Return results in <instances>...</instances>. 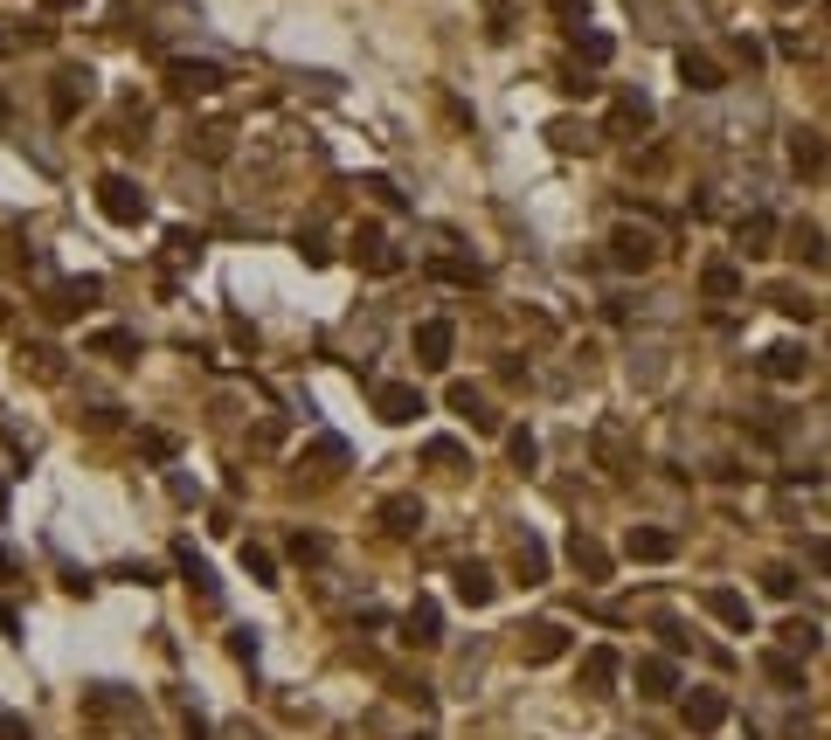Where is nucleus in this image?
I'll use <instances>...</instances> for the list:
<instances>
[{"instance_id":"42","label":"nucleus","mask_w":831,"mask_h":740,"mask_svg":"<svg viewBox=\"0 0 831 740\" xmlns=\"http://www.w3.org/2000/svg\"><path fill=\"white\" fill-rule=\"evenodd\" d=\"M14 42H22V35H14V28H0V55H8V49H14Z\"/></svg>"},{"instance_id":"7","label":"nucleus","mask_w":831,"mask_h":740,"mask_svg":"<svg viewBox=\"0 0 831 740\" xmlns=\"http://www.w3.org/2000/svg\"><path fill=\"white\" fill-rule=\"evenodd\" d=\"M374 409H382V423H416V415H423V394L402 388V381H382L374 388Z\"/></svg>"},{"instance_id":"23","label":"nucleus","mask_w":831,"mask_h":740,"mask_svg":"<svg viewBox=\"0 0 831 740\" xmlns=\"http://www.w3.org/2000/svg\"><path fill=\"white\" fill-rule=\"evenodd\" d=\"M181 575H187V588H201V602H215V595H222L215 575H208V561L195 554V547H181Z\"/></svg>"},{"instance_id":"12","label":"nucleus","mask_w":831,"mask_h":740,"mask_svg":"<svg viewBox=\"0 0 831 740\" xmlns=\"http://www.w3.org/2000/svg\"><path fill=\"white\" fill-rule=\"evenodd\" d=\"M402 637L416 643V651H430V643L444 637V616H437V602H416V610L402 616Z\"/></svg>"},{"instance_id":"2","label":"nucleus","mask_w":831,"mask_h":740,"mask_svg":"<svg viewBox=\"0 0 831 740\" xmlns=\"http://www.w3.org/2000/svg\"><path fill=\"white\" fill-rule=\"evenodd\" d=\"M166 90H174V98H208V90H222V63L181 55V63H166Z\"/></svg>"},{"instance_id":"6","label":"nucleus","mask_w":831,"mask_h":740,"mask_svg":"<svg viewBox=\"0 0 831 740\" xmlns=\"http://www.w3.org/2000/svg\"><path fill=\"white\" fill-rule=\"evenodd\" d=\"M672 547H679V540L666 534V526H631V534H623V554L645 561V567H652V561H672Z\"/></svg>"},{"instance_id":"28","label":"nucleus","mask_w":831,"mask_h":740,"mask_svg":"<svg viewBox=\"0 0 831 740\" xmlns=\"http://www.w3.org/2000/svg\"><path fill=\"white\" fill-rule=\"evenodd\" d=\"M783 643H790V657H797V651L810 657V651H818V623H810V616H790V623H783Z\"/></svg>"},{"instance_id":"45","label":"nucleus","mask_w":831,"mask_h":740,"mask_svg":"<svg viewBox=\"0 0 831 740\" xmlns=\"http://www.w3.org/2000/svg\"><path fill=\"white\" fill-rule=\"evenodd\" d=\"M409 740H430V733H409Z\"/></svg>"},{"instance_id":"24","label":"nucleus","mask_w":831,"mask_h":740,"mask_svg":"<svg viewBox=\"0 0 831 740\" xmlns=\"http://www.w3.org/2000/svg\"><path fill=\"white\" fill-rule=\"evenodd\" d=\"M90 353H104V360H119V367H125V360H139V339L111 326V333H98V339H90Z\"/></svg>"},{"instance_id":"17","label":"nucleus","mask_w":831,"mask_h":740,"mask_svg":"<svg viewBox=\"0 0 831 740\" xmlns=\"http://www.w3.org/2000/svg\"><path fill=\"white\" fill-rule=\"evenodd\" d=\"M450 409H458V415H464V423H471V429H499V415H493V409H485V394H479V388H471V381H458V388H450Z\"/></svg>"},{"instance_id":"4","label":"nucleus","mask_w":831,"mask_h":740,"mask_svg":"<svg viewBox=\"0 0 831 740\" xmlns=\"http://www.w3.org/2000/svg\"><path fill=\"white\" fill-rule=\"evenodd\" d=\"M354 256H361L374 277H395V271H402V250H395V242H388L382 229H374V222H368L361 236H354Z\"/></svg>"},{"instance_id":"25","label":"nucleus","mask_w":831,"mask_h":740,"mask_svg":"<svg viewBox=\"0 0 831 740\" xmlns=\"http://www.w3.org/2000/svg\"><path fill=\"white\" fill-rule=\"evenodd\" d=\"M790 242H797V256L810 263V271H824V263H831V250H824V236L810 229V222H804V229H790Z\"/></svg>"},{"instance_id":"38","label":"nucleus","mask_w":831,"mask_h":740,"mask_svg":"<svg viewBox=\"0 0 831 740\" xmlns=\"http://www.w3.org/2000/svg\"><path fill=\"white\" fill-rule=\"evenodd\" d=\"M292 554H298V561H326V540H312V534H298V540H292Z\"/></svg>"},{"instance_id":"29","label":"nucleus","mask_w":831,"mask_h":740,"mask_svg":"<svg viewBox=\"0 0 831 740\" xmlns=\"http://www.w3.org/2000/svg\"><path fill=\"white\" fill-rule=\"evenodd\" d=\"M243 575L271 588V581H277V567H271V554H263V547H250V540H243Z\"/></svg>"},{"instance_id":"27","label":"nucleus","mask_w":831,"mask_h":740,"mask_svg":"<svg viewBox=\"0 0 831 740\" xmlns=\"http://www.w3.org/2000/svg\"><path fill=\"white\" fill-rule=\"evenodd\" d=\"M790 160H797L804 174H818V166H824V139H818V131H797V139H790Z\"/></svg>"},{"instance_id":"31","label":"nucleus","mask_w":831,"mask_h":740,"mask_svg":"<svg viewBox=\"0 0 831 740\" xmlns=\"http://www.w3.org/2000/svg\"><path fill=\"white\" fill-rule=\"evenodd\" d=\"M22 367H35L42 381H55V374H63V360H55V347H22Z\"/></svg>"},{"instance_id":"8","label":"nucleus","mask_w":831,"mask_h":740,"mask_svg":"<svg viewBox=\"0 0 831 740\" xmlns=\"http://www.w3.org/2000/svg\"><path fill=\"white\" fill-rule=\"evenodd\" d=\"M450 318H423V326H416V360H423V367H444L450 360Z\"/></svg>"},{"instance_id":"19","label":"nucleus","mask_w":831,"mask_h":740,"mask_svg":"<svg viewBox=\"0 0 831 740\" xmlns=\"http://www.w3.org/2000/svg\"><path fill=\"white\" fill-rule=\"evenodd\" d=\"M762 374H769V381H804V347H790V339H783V347H769Z\"/></svg>"},{"instance_id":"35","label":"nucleus","mask_w":831,"mask_h":740,"mask_svg":"<svg viewBox=\"0 0 831 740\" xmlns=\"http://www.w3.org/2000/svg\"><path fill=\"white\" fill-rule=\"evenodd\" d=\"M520 581H547V554H541V547H534V540H526V547H520Z\"/></svg>"},{"instance_id":"3","label":"nucleus","mask_w":831,"mask_h":740,"mask_svg":"<svg viewBox=\"0 0 831 740\" xmlns=\"http://www.w3.org/2000/svg\"><path fill=\"white\" fill-rule=\"evenodd\" d=\"M652 256H658L652 229H631V222H623V229L610 236V263H617V271H652Z\"/></svg>"},{"instance_id":"11","label":"nucleus","mask_w":831,"mask_h":740,"mask_svg":"<svg viewBox=\"0 0 831 740\" xmlns=\"http://www.w3.org/2000/svg\"><path fill=\"white\" fill-rule=\"evenodd\" d=\"M734 242H742V256H769V250H777V215H762V208H755L742 229H734Z\"/></svg>"},{"instance_id":"43","label":"nucleus","mask_w":831,"mask_h":740,"mask_svg":"<svg viewBox=\"0 0 831 740\" xmlns=\"http://www.w3.org/2000/svg\"><path fill=\"white\" fill-rule=\"evenodd\" d=\"M42 8H49V14H63V8H77V0H42Z\"/></svg>"},{"instance_id":"36","label":"nucleus","mask_w":831,"mask_h":740,"mask_svg":"<svg viewBox=\"0 0 831 740\" xmlns=\"http://www.w3.org/2000/svg\"><path fill=\"white\" fill-rule=\"evenodd\" d=\"M769 298H777V305H783L790 318H810V298H804V291H790V284H783V291H769Z\"/></svg>"},{"instance_id":"32","label":"nucleus","mask_w":831,"mask_h":740,"mask_svg":"<svg viewBox=\"0 0 831 740\" xmlns=\"http://www.w3.org/2000/svg\"><path fill=\"white\" fill-rule=\"evenodd\" d=\"M575 55H582V63H610V35H575Z\"/></svg>"},{"instance_id":"26","label":"nucleus","mask_w":831,"mask_h":740,"mask_svg":"<svg viewBox=\"0 0 831 740\" xmlns=\"http://www.w3.org/2000/svg\"><path fill=\"white\" fill-rule=\"evenodd\" d=\"M98 298H104V277H70V284H63V312L98 305Z\"/></svg>"},{"instance_id":"9","label":"nucleus","mask_w":831,"mask_h":740,"mask_svg":"<svg viewBox=\"0 0 831 740\" xmlns=\"http://www.w3.org/2000/svg\"><path fill=\"white\" fill-rule=\"evenodd\" d=\"M707 616L714 623H728V630H755V616H748V595H734V588H707Z\"/></svg>"},{"instance_id":"37","label":"nucleus","mask_w":831,"mask_h":740,"mask_svg":"<svg viewBox=\"0 0 831 740\" xmlns=\"http://www.w3.org/2000/svg\"><path fill=\"white\" fill-rule=\"evenodd\" d=\"M139 450H146V457H174V436H160V429H146V436H139Z\"/></svg>"},{"instance_id":"10","label":"nucleus","mask_w":831,"mask_h":740,"mask_svg":"<svg viewBox=\"0 0 831 740\" xmlns=\"http://www.w3.org/2000/svg\"><path fill=\"white\" fill-rule=\"evenodd\" d=\"M98 90V77L90 70H55V118H77V104Z\"/></svg>"},{"instance_id":"5","label":"nucleus","mask_w":831,"mask_h":740,"mask_svg":"<svg viewBox=\"0 0 831 740\" xmlns=\"http://www.w3.org/2000/svg\"><path fill=\"white\" fill-rule=\"evenodd\" d=\"M679 713H686V727H693V733H714V727L728 719V699L714 692V686H693V692H686V706H679Z\"/></svg>"},{"instance_id":"13","label":"nucleus","mask_w":831,"mask_h":740,"mask_svg":"<svg viewBox=\"0 0 831 740\" xmlns=\"http://www.w3.org/2000/svg\"><path fill=\"white\" fill-rule=\"evenodd\" d=\"M520 651H526V664H555L569 651V630H561V623H534V637H526Z\"/></svg>"},{"instance_id":"18","label":"nucleus","mask_w":831,"mask_h":740,"mask_svg":"<svg viewBox=\"0 0 831 740\" xmlns=\"http://www.w3.org/2000/svg\"><path fill=\"white\" fill-rule=\"evenodd\" d=\"M458 602H471V610H485V602H493V567L464 561V567H458Z\"/></svg>"},{"instance_id":"16","label":"nucleus","mask_w":831,"mask_h":740,"mask_svg":"<svg viewBox=\"0 0 831 740\" xmlns=\"http://www.w3.org/2000/svg\"><path fill=\"white\" fill-rule=\"evenodd\" d=\"M582 686H590V692H610L617 686V651H610V643L582 651Z\"/></svg>"},{"instance_id":"34","label":"nucleus","mask_w":831,"mask_h":740,"mask_svg":"<svg viewBox=\"0 0 831 740\" xmlns=\"http://www.w3.org/2000/svg\"><path fill=\"white\" fill-rule=\"evenodd\" d=\"M762 588L777 602H790V595H797V575H790V567H762Z\"/></svg>"},{"instance_id":"40","label":"nucleus","mask_w":831,"mask_h":740,"mask_svg":"<svg viewBox=\"0 0 831 740\" xmlns=\"http://www.w3.org/2000/svg\"><path fill=\"white\" fill-rule=\"evenodd\" d=\"M0 740H35V733H28V727H22L14 713H0Z\"/></svg>"},{"instance_id":"14","label":"nucleus","mask_w":831,"mask_h":740,"mask_svg":"<svg viewBox=\"0 0 831 740\" xmlns=\"http://www.w3.org/2000/svg\"><path fill=\"white\" fill-rule=\"evenodd\" d=\"M672 686H679L672 657H637V692L645 699H672Z\"/></svg>"},{"instance_id":"33","label":"nucleus","mask_w":831,"mask_h":740,"mask_svg":"<svg viewBox=\"0 0 831 740\" xmlns=\"http://www.w3.org/2000/svg\"><path fill=\"white\" fill-rule=\"evenodd\" d=\"M506 450H513V464H520V471H534V457H541V450H534V436H526V429H506Z\"/></svg>"},{"instance_id":"15","label":"nucleus","mask_w":831,"mask_h":740,"mask_svg":"<svg viewBox=\"0 0 831 740\" xmlns=\"http://www.w3.org/2000/svg\"><path fill=\"white\" fill-rule=\"evenodd\" d=\"M569 561L582 567V581H610V554H603L590 534H569Z\"/></svg>"},{"instance_id":"44","label":"nucleus","mask_w":831,"mask_h":740,"mask_svg":"<svg viewBox=\"0 0 831 740\" xmlns=\"http://www.w3.org/2000/svg\"><path fill=\"white\" fill-rule=\"evenodd\" d=\"M8 575H14V561H8V554H0V581H8Z\"/></svg>"},{"instance_id":"39","label":"nucleus","mask_w":831,"mask_h":740,"mask_svg":"<svg viewBox=\"0 0 831 740\" xmlns=\"http://www.w3.org/2000/svg\"><path fill=\"white\" fill-rule=\"evenodd\" d=\"M645 118H652V111L637 104V98H623V104H617V125H645Z\"/></svg>"},{"instance_id":"21","label":"nucleus","mask_w":831,"mask_h":740,"mask_svg":"<svg viewBox=\"0 0 831 740\" xmlns=\"http://www.w3.org/2000/svg\"><path fill=\"white\" fill-rule=\"evenodd\" d=\"M762 672H769V686H777V692H790V686H804V664L790 657V651H769V657H762Z\"/></svg>"},{"instance_id":"1","label":"nucleus","mask_w":831,"mask_h":740,"mask_svg":"<svg viewBox=\"0 0 831 740\" xmlns=\"http://www.w3.org/2000/svg\"><path fill=\"white\" fill-rule=\"evenodd\" d=\"M98 208L119 222V229H139V222H146V195H139V180H125V174L98 180Z\"/></svg>"},{"instance_id":"20","label":"nucleus","mask_w":831,"mask_h":740,"mask_svg":"<svg viewBox=\"0 0 831 740\" xmlns=\"http://www.w3.org/2000/svg\"><path fill=\"white\" fill-rule=\"evenodd\" d=\"M679 77H686V90H721V84H728V77H721V70H714V63H707V55H693V49H686V55H679Z\"/></svg>"},{"instance_id":"41","label":"nucleus","mask_w":831,"mask_h":740,"mask_svg":"<svg viewBox=\"0 0 831 740\" xmlns=\"http://www.w3.org/2000/svg\"><path fill=\"white\" fill-rule=\"evenodd\" d=\"M804 554H810V561H818V567H824V575H831V540H810V547H804Z\"/></svg>"},{"instance_id":"22","label":"nucleus","mask_w":831,"mask_h":740,"mask_svg":"<svg viewBox=\"0 0 831 740\" xmlns=\"http://www.w3.org/2000/svg\"><path fill=\"white\" fill-rule=\"evenodd\" d=\"M382 519H388V534L402 540V534H416V526H423V505H416V499H388Z\"/></svg>"},{"instance_id":"30","label":"nucleus","mask_w":831,"mask_h":740,"mask_svg":"<svg viewBox=\"0 0 831 740\" xmlns=\"http://www.w3.org/2000/svg\"><path fill=\"white\" fill-rule=\"evenodd\" d=\"M700 291H707V298H734V291H742V277H734L728 263H714V271L700 277Z\"/></svg>"}]
</instances>
